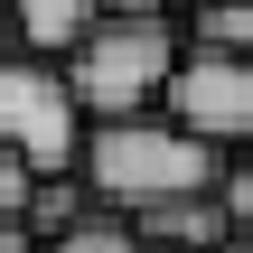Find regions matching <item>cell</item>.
Returning <instances> with one entry per match:
<instances>
[{
    "label": "cell",
    "mask_w": 253,
    "mask_h": 253,
    "mask_svg": "<svg viewBox=\"0 0 253 253\" xmlns=\"http://www.w3.org/2000/svg\"><path fill=\"white\" fill-rule=\"evenodd\" d=\"M75 178L94 188L103 216H150V207H178V197H207L225 178V160L207 141H188L169 113H141V122H94L84 131V160Z\"/></svg>",
    "instance_id": "1"
},
{
    "label": "cell",
    "mask_w": 253,
    "mask_h": 253,
    "mask_svg": "<svg viewBox=\"0 0 253 253\" xmlns=\"http://www.w3.org/2000/svg\"><path fill=\"white\" fill-rule=\"evenodd\" d=\"M178 38L169 19H103L75 56H66V84L84 103V122H141L150 103H169V75H178Z\"/></svg>",
    "instance_id": "2"
},
{
    "label": "cell",
    "mask_w": 253,
    "mask_h": 253,
    "mask_svg": "<svg viewBox=\"0 0 253 253\" xmlns=\"http://www.w3.org/2000/svg\"><path fill=\"white\" fill-rule=\"evenodd\" d=\"M84 103L66 84V66L47 56H0V150H19L38 178H66L84 160Z\"/></svg>",
    "instance_id": "3"
},
{
    "label": "cell",
    "mask_w": 253,
    "mask_h": 253,
    "mask_svg": "<svg viewBox=\"0 0 253 253\" xmlns=\"http://www.w3.org/2000/svg\"><path fill=\"white\" fill-rule=\"evenodd\" d=\"M160 113H169L188 141H207V150H235V141L253 150V56H207V47H188Z\"/></svg>",
    "instance_id": "4"
},
{
    "label": "cell",
    "mask_w": 253,
    "mask_h": 253,
    "mask_svg": "<svg viewBox=\"0 0 253 253\" xmlns=\"http://www.w3.org/2000/svg\"><path fill=\"white\" fill-rule=\"evenodd\" d=\"M103 28V0H9V38L28 47V56H75L84 38Z\"/></svg>",
    "instance_id": "5"
},
{
    "label": "cell",
    "mask_w": 253,
    "mask_h": 253,
    "mask_svg": "<svg viewBox=\"0 0 253 253\" xmlns=\"http://www.w3.org/2000/svg\"><path fill=\"white\" fill-rule=\"evenodd\" d=\"M188 47H207V56H253V0H207V9H188Z\"/></svg>",
    "instance_id": "6"
},
{
    "label": "cell",
    "mask_w": 253,
    "mask_h": 253,
    "mask_svg": "<svg viewBox=\"0 0 253 253\" xmlns=\"http://www.w3.org/2000/svg\"><path fill=\"white\" fill-rule=\"evenodd\" d=\"M216 207H225V235L253 244V160H235V169L216 178Z\"/></svg>",
    "instance_id": "7"
},
{
    "label": "cell",
    "mask_w": 253,
    "mask_h": 253,
    "mask_svg": "<svg viewBox=\"0 0 253 253\" xmlns=\"http://www.w3.org/2000/svg\"><path fill=\"white\" fill-rule=\"evenodd\" d=\"M28 188H38V169H28L19 150H0V225H19V216H28Z\"/></svg>",
    "instance_id": "8"
},
{
    "label": "cell",
    "mask_w": 253,
    "mask_h": 253,
    "mask_svg": "<svg viewBox=\"0 0 253 253\" xmlns=\"http://www.w3.org/2000/svg\"><path fill=\"white\" fill-rule=\"evenodd\" d=\"M103 19H169V0H103Z\"/></svg>",
    "instance_id": "9"
},
{
    "label": "cell",
    "mask_w": 253,
    "mask_h": 253,
    "mask_svg": "<svg viewBox=\"0 0 253 253\" xmlns=\"http://www.w3.org/2000/svg\"><path fill=\"white\" fill-rule=\"evenodd\" d=\"M0 253H38V235L28 225H0Z\"/></svg>",
    "instance_id": "10"
},
{
    "label": "cell",
    "mask_w": 253,
    "mask_h": 253,
    "mask_svg": "<svg viewBox=\"0 0 253 253\" xmlns=\"http://www.w3.org/2000/svg\"><path fill=\"white\" fill-rule=\"evenodd\" d=\"M0 56H9V0H0Z\"/></svg>",
    "instance_id": "11"
},
{
    "label": "cell",
    "mask_w": 253,
    "mask_h": 253,
    "mask_svg": "<svg viewBox=\"0 0 253 253\" xmlns=\"http://www.w3.org/2000/svg\"><path fill=\"white\" fill-rule=\"evenodd\" d=\"M122 253H160V244H141V235H131V244H122Z\"/></svg>",
    "instance_id": "12"
},
{
    "label": "cell",
    "mask_w": 253,
    "mask_h": 253,
    "mask_svg": "<svg viewBox=\"0 0 253 253\" xmlns=\"http://www.w3.org/2000/svg\"><path fill=\"white\" fill-rule=\"evenodd\" d=\"M169 9H207V0H169Z\"/></svg>",
    "instance_id": "13"
},
{
    "label": "cell",
    "mask_w": 253,
    "mask_h": 253,
    "mask_svg": "<svg viewBox=\"0 0 253 253\" xmlns=\"http://www.w3.org/2000/svg\"><path fill=\"white\" fill-rule=\"evenodd\" d=\"M244 160H253V150H244Z\"/></svg>",
    "instance_id": "14"
}]
</instances>
